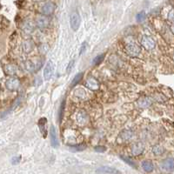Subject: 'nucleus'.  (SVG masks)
Instances as JSON below:
<instances>
[{
    "label": "nucleus",
    "mask_w": 174,
    "mask_h": 174,
    "mask_svg": "<svg viewBox=\"0 0 174 174\" xmlns=\"http://www.w3.org/2000/svg\"><path fill=\"white\" fill-rule=\"evenodd\" d=\"M144 150V144L142 142H135L130 147V152L133 156H139L143 153Z\"/></svg>",
    "instance_id": "obj_12"
},
{
    "label": "nucleus",
    "mask_w": 174,
    "mask_h": 174,
    "mask_svg": "<svg viewBox=\"0 0 174 174\" xmlns=\"http://www.w3.org/2000/svg\"><path fill=\"white\" fill-rule=\"evenodd\" d=\"M49 45L47 44H42L39 48V52L41 53V54H46L49 51Z\"/></svg>",
    "instance_id": "obj_24"
},
{
    "label": "nucleus",
    "mask_w": 174,
    "mask_h": 174,
    "mask_svg": "<svg viewBox=\"0 0 174 174\" xmlns=\"http://www.w3.org/2000/svg\"><path fill=\"white\" fill-rule=\"evenodd\" d=\"M141 44L146 51H152L156 46V42L152 37L144 35L141 39Z\"/></svg>",
    "instance_id": "obj_3"
},
{
    "label": "nucleus",
    "mask_w": 174,
    "mask_h": 174,
    "mask_svg": "<svg viewBox=\"0 0 174 174\" xmlns=\"http://www.w3.org/2000/svg\"><path fill=\"white\" fill-rule=\"evenodd\" d=\"M142 168L146 172H152V171L154 170V165H153V163L152 161L145 160L142 163Z\"/></svg>",
    "instance_id": "obj_21"
},
{
    "label": "nucleus",
    "mask_w": 174,
    "mask_h": 174,
    "mask_svg": "<svg viewBox=\"0 0 174 174\" xmlns=\"http://www.w3.org/2000/svg\"><path fill=\"white\" fill-rule=\"evenodd\" d=\"M81 23V17L77 11H74L70 16V24L73 30H78Z\"/></svg>",
    "instance_id": "obj_5"
},
{
    "label": "nucleus",
    "mask_w": 174,
    "mask_h": 174,
    "mask_svg": "<svg viewBox=\"0 0 174 174\" xmlns=\"http://www.w3.org/2000/svg\"><path fill=\"white\" fill-rule=\"evenodd\" d=\"M17 71H18V68H17V65H13V64H9V65H6L4 66V71L7 75H10V76H14L17 73Z\"/></svg>",
    "instance_id": "obj_18"
},
{
    "label": "nucleus",
    "mask_w": 174,
    "mask_h": 174,
    "mask_svg": "<svg viewBox=\"0 0 174 174\" xmlns=\"http://www.w3.org/2000/svg\"><path fill=\"white\" fill-rule=\"evenodd\" d=\"M172 59H173V61H174V53H173V55H172Z\"/></svg>",
    "instance_id": "obj_38"
},
{
    "label": "nucleus",
    "mask_w": 174,
    "mask_h": 174,
    "mask_svg": "<svg viewBox=\"0 0 174 174\" xmlns=\"http://www.w3.org/2000/svg\"><path fill=\"white\" fill-rule=\"evenodd\" d=\"M64 110H65V101L62 103L60 106V113H59V120H62V117H63V113H64Z\"/></svg>",
    "instance_id": "obj_33"
},
{
    "label": "nucleus",
    "mask_w": 174,
    "mask_h": 174,
    "mask_svg": "<svg viewBox=\"0 0 174 174\" xmlns=\"http://www.w3.org/2000/svg\"><path fill=\"white\" fill-rule=\"evenodd\" d=\"M145 19V12L144 11H140L137 14V20L139 22H142Z\"/></svg>",
    "instance_id": "obj_30"
},
{
    "label": "nucleus",
    "mask_w": 174,
    "mask_h": 174,
    "mask_svg": "<svg viewBox=\"0 0 174 174\" xmlns=\"http://www.w3.org/2000/svg\"><path fill=\"white\" fill-rule=\"evenodd\" d=\"M161 169L168 172H174V158H166L160 163Z\"/></svg>",
    "instance_id": "obj_4"
},
{
    "label": "nucleus",
    "mask_w": 174,
    "mask_h": 174,
    "mask_svg": "<svg viewBox=\"0 0 174 174\" xmlns=\"http://www.w3.org/2000/svg\"><path fill=\"white\" fill-rule=\"evenodd\" d=\"M86 48H87V43L86 42H84L82 44V45H81V47H80V52H79V55H82L84 52L86 51Z\"/></svg>",
    "instance_id": "obj_31"
},
{
    "label": "nucleus",
    "mask_w": 174,
    "mask_h": 174,
    "mask_svg": "<svg viewBox=\"0 0 174 174\" xmlns=\"http://www.w3.org/2000/svg\"><path fill=\"white\" fill-rule=\"evenodd\" d=\"M154 100L152 99V97H144V98H141L137 101V105L139 108L141 109H146L150 107L152 104H153Z\"/></svg>",
    "instance_id": "obj_10"
},
{
    "label": "nucleus",
    "mask_w": 174,
    "mask_h": 174,
    "mask_svg": "<svg viewBox=\"0 0 174 174\" xmlns=\"http://www.w3.org/2000/svg\"><path fill=\"white\" fill-rule=\"evenodd\" d=\"M74 65V60H71V62L69 63V65H68V66H67V72H70L71 71V69H72V67H73Z\"/></svg>",
    "instance_id": "obj_36"
},
{
    "label": "nucleus",
    "mask_w": 174,
    "mask_h": 174,
    "mask_svg": "<svg viewBox=\"0 0 174 174\" xmlns=\"http://www.w3.org/2000/svg\"><path fill=\"white\" fill-rule=\"evenodd\" d=\"M152 153L154 154V155H156V156H160L162 155L164 152H165V149L164 147L160 145V144H155L152 149Z\"/></svg>",
    "instance_id": "obj_22"
},
{
    "label": "nucleus",
    "mask_w": 174,
    "mask_h": 174,
    "mask_svg": "<svg viewBox=\"0 0 174 174\" xmlns=\"http://www.w3.org/2000/svg\"><path fill=\"white\" fill-rule=\"evenodd\" d=\"M85 91H84V89H77L75 91V96H77L78 98H85Z\"/></svg>",
    "instance_id": "obj_28"
},
{
    "label": "nucleus",
    "mask_w": 174,
    "mask_h": 174,
    "mask_svg": "<svg viewBox=\"0 0 174 174\" xmlns=\"http://www.w3.org/2000/svg\"><path fill=\"white\" fill-rule=\"evenodd\" d=\"M77 120L80 125H85L88 122V116L86 112H85L84 111H80L77 115Z\"/></svg>",
    "instance_id": "obj_19"
},
{
    "label": "nucleus",
    "mask_w": 174,
    "mask_h": 174,
    "mask_svg": "<svg viewBox=\"0 0 174 174\" xmlns=\"http://www.w3.org/2000/svg\"><path fill=\"white\" fill-rule=\"evenodd\" d=\"M20 161V157H14L12 159H11V163L13 165H16V164H18Z\"/></svg>",
    "instance_id": "obj_35"
},
{
    "label": "nucleus",
    "mask_w": 174,
    "mask_h": 174,
    "mask_svg": "<svg viewBox=\"0 0 174 174\" xmlns=\"http://www.w3.org/2000/svg\"><path fill=\"white\" fill-rule=\"evenodd\" d=\"M168 19L170 21L174 22V9H172L168 14Z\"/></svg>",
    "instance_id": "obj_34"
},
{
    "label": "nucleus",
    "mask_w": 174,
    "mask_h": 174,
    "mask_svg": "<svg viewBox=\"0 0 174 174\" xmlns=\"http://www.w3.org/2000/svg\"><path fill=\"white\" fill-rule=\"evenodd\" d=\"M53 73H54V65L52 61L49 60L46 63V65L44 70V78L45 80H49L52 78Z\"/></svg>",
    "instance_id": "obj_11"
},
{
    "label": "nucleus",
    "mask_w": 174,
    "mask_h": 174,
    "mask_svg": "<svg viewBox=\"0 0 174 174\" xmlns=\"http://www.w3.org/2000/svg\"><path fill=\"white\" fill-rule=\"evenodd\" d=\"M104 54H100L98 56H97L92 61V64L94 65H99L100 63H102V61L104 60Z\"/></svg>",
    "instance_id": "obj_25"
},
{
    "label": "nucleus",
    "mask_w": 174,
    "mask_h": 174,
    "mask_svg": "<svg viewBox=\"0 0 174 174\" xmlns=\"http://www.w3.org/2000/svg\"><path fill=\"white\" fill-rule=\"evenodd\" d=\"M84 73L83 72H80V73H78L75 77H74L73 80H72V82H71V86L73 87L75 86L76 85H78V83L80 82V80L82 79V77Z\"/></svg>",
    "instance_id": "obj_23"
},
{
    "label": "nucleus",
    "mask_w": 174,
    "mask_h": 174,
    "mask_svg": "<svg viewBox=\"0 0 174 174\" xmlns=\"http://www.w3.org/2000/svg\"><path fill=\"white\" fill-rule=\"evenodd\" d=\"M35 28H36V24L34 22H32L31 20H25L23 22L21 25L22 30L26 33V34H30L34 31Z\"/></svg>",
    "instance_id": "obj_8"
},
{
    "label": "nucleus",
    "mask_w": 174,
    "mask_h": 174,
    "mask_svg": "<svg viewBox=\"0 0 174 174\" xmlns=\"http://www.w3.org/2000/svg\"><path fill=\"white\" fill-rule=\"evenodd\" d=\"M46 123H47L46 117H42V118L39 119V130H40V131H41V133H42V135H43L44 138L46 137V129H45V125H46Z\"/></svg>",
    "instance_id": "obj_20"
},
{
    "label": "nucleus",
    "mask_w": 174,
    "mask_h": 174,
    "mask_svg": "<svg viewBox=\"0 0 174 174\" xmlns=\"http://www.w3.org/2000/svg\"><path fill=\"white\" fill-rule=\"evenodd\" d=\"M86 148V146H85V144H78V145H75V146H73V147L71 148V151H83V150H85Z\"/></svg>",
    "instance_id": "obj_29"
},
{
    "label": "nucleus",
    "mask_w": 174,
    "mask_h": 174,
    "mask_svg": "<svg viewBox=\"0 0 174 174\" xmlns=\"http://www.w3.org/2000/svg\"><path fill=\"white\" fill-rule=\"evenodd\" d=\"M152 99L153 100H156L158 102H165L166 98H165V96H163L162 94H159V93H158V94H155V95L152 97Z\"/></svg>",
    "instance_id": "obj_27"
},
{
    "label": "nucleus",
    "mask_w": 174,
    "mask_h": 174,
    "mask_svg": "<svg viewBox=\"0 0 174 174\" xmlns=\"http://www.w3.org/2000/svg\"><path fill=\"white\" fill-rule=\"evenodd\" d=\"M49 25H50V19L46 16L41 15V16H39L36 19V26L41 30L47 28Z\"/></svg>",
    "instance_id": "obj_9"
},
{
    "label": "nucleus",
    "mask_w": 174,
    "mask_h": 174,
    "mask_svg": "<svg viewBox=\"0 0 174 174\" xmlns=\"http://www.w3.org/2000/svg\"><path fill=\"white\" fill-rule=\"evenodd\" d=\"M133 136H134L133 130H130V129H126V130H122L121 132L119 133L118 138L121 139L123 142H126V141H129L132 139Z\"/></svg>",
    "instance_id": "obj_15"
},
{
    "label": "nucleus",
    "mask_w": 174,
    "mask_h": 174,
    "mask_svg": "<svg viewBox=\"0 0 174 174\" xmlns=\"http://www.w3.org/2000/svg\"><path fill=\"white\" fill-rule=\"evenodd\" d=\"M22 49H23V52L25 53H30L33 51L34 49V44L32 40L30 39H27L25 40L23 43H22Z\"/></svg>",
    "instance_id": "obj_17"
},
{
    "label": "nucleus",
    "mask_w": 174,
    "mask_h": 174,
    "mask_svg": "<svg viewBox=\"0 0 174 174\" xmlns=\"http://www.w3.org/2000/svg\"><path fill=\"white\" fill-rule=\"evenodd\" d=\"M170 29H171V31L172 32V34H174V22L172 23V25H171V27H170Z\"/></svg>",
    "instance_id": "obj_37"
},
{
    "label": "nucleus",
    "mask_w": 174,
    "mask_h": 174,
    "mask_svg": "<svg viewBox=\"0 0 174 174\" xmlns=\"http://www.w3.org/2000/svg\"><path fill=\"white\" fill-rule=\"evenodd\" d=\"M94 150L97 152H104L106 151V148L104 147V146H102V145H98V146H96L94 148Z\"/></svg>",
    "instance_id": "obj_32"
},
{
    "label": "nucleus",
    "mask_w": 174,
    "mask_h": 174,
    "mask_svg": "<svg viewBox=\"0 0 174 174\" xmlns=\"http://www.w3.org/2000/svg\"><path fill=\"white\" fill-rule=\"evenodd\" d=\"M50 133H51V141H52V145L53 147L57 148L59 144L58 139H57V134L55 126H52L50 128Z\"/></svg>",
    "instance_id": "obj_16"
},
{
    "label": "nucleus",
    "mask_w": 174,
    "mask_h": 174,
    "mask_svg": "<svg viewBox=\"0 0 174 174\" xmlns=\"http://www.w3.org/2000/svg\"><path fill=\"white\" fill-rule=\"evenodd\" d=\"M55 9H56L55 4H53L52 2H47V3L44 4L43 6L41 7V13L43 14L44 16L48 17L54 12Z\"/></svg>",
    "instance_id": "obj_6"
},
{
    "label": "nucleus",
    "mask_w": 174,
    "mask_h": 174,
    "mask_svg": "<svg viewBox=\"0 0 174 174\" xmlns=\"http://www.w3.org/2000/svg\"><path fill=\"white\" fill-rule=\"evenodd\" d=\"M43 65V60L41 58H34L30 59L25 62V68L29 72H34L41 68Z\"/></svg>",
    "instance_id": "obj_1"
},
{
    "label": "nucleus",
    "mask_w": 174,
    "mask_h": 174,
    "mask_svg": "<svg viewBox=\"0 0 174 174\" xmlns=\"http://www.w3.org/2000/svg\"><path fill=\"white\" fill-rule=\"evenodd\" d=\"M5 86L9 91H17L20 86V80L17 78H11L5 82Z\"/></svg>",
    "instance_id": "obj_7"
},
{
    "label": "nucleus",
    "mask_w": 174,
    "mask_h": 174,
    "mask_svg": "<svg viewBox=\"0 0 174 174\" xmlns=\"http://www.w3.org/2000/svg\"><path fill=\"white\" fill-rule=\"evenodd\" d=\"M96 173L98 174H119L120 172L116 168L111 166H101L96 170Z\"/></svg>",
    "instance_id": "obj_13"
},
{
    "label": "nucleus",
    "mask_w": 174,
    "mask_h": 174,
    "mask_svg": "<svg viewBox=\"0 0 174 174\" xmlns=\"http://www.w3.org/2000/svg\"><path fill=\"white\" fill-rule=\"evenodd\" d=\"M85 85L91 91H97V90L99 89L100 87L99 82L95 78H93V77L87 78L86 81H85Z\"/></svg>",
    "instance_id": "obj_14"
},
{
    "label": "nucleus",
    "mask_w": 174,
    "mask_h": 174,
    "mask_svg": "<svg viewBox=\"0 0 174 174\" xmlns=\"http://www.w3.org/2000/svg\"><path fill=\"white\" fill-rule=\"evenodd\" d=\"M120 158H121L123 160L125 161L126 163H127L128 165H130L131 167H133V168H136V164H135L133 161L131 160L130 158H129L128 157H126V156H120Z\"/></svg>",
    "instance_id": "obj_26"
},
{
    "label": "nucleus",
    "mask_w": 174,
    "mask_h": 174,
    "mask_svg": "<svg viewBox=\"0 0 174 174\" xmlns=\"http://www.w3.org/2000/svg\"><path fill=\"white\" fill-rule=\"evenodd\" d=\"M126 52L127 53V55L134 57L139 56V53L141 52V48L137 44L130 42V43L126 44Z\"/></svg>",
    "instance_id": "obj_2"
}]
</instances>
